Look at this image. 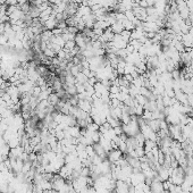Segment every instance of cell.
Returning <instances> with one entry per match:
<instances>
[{
  "mask_svg": "<svg viewBox=\"0 0 193 193\" xmlns=\"http://www.w3.org/2000/svg\"><path fill=\"white\" fill-rule=\"evenodd\" d=\"M52 34H53V37H60V35L63 34V30H60V29L56 27V29L52 30Z\"/></svg>",
  "mask_w": 193,
  "mask_h": 193,
  "instance_id": "obj_5",
  "label": "cell"
},
{
  "mask_svg": "<svg viewBox=\"0 0 193 193\" xmlns=\"http://www.w3.org/2000/svg\"><path fill=\"white\" fill-rule=\"evenodd\" d=\"M8 45V37L5 34H0V45Z\"/></svg>",
  "mask_w": 193,
  "mask_h": 193,
  "instance_id": "obj_4",
  "label": "cell"
},
{
  "mask_svg": "<svg viewBox=\"0 0 193 193\" xmlns=\"http://www.w3.org/2000/svg\"><path fill=\"white\" fill-rule=\"evenodd\" d=\"M77 107L80 108L81 110H83V112L90 114L91 110H92V102L89 101V100H83V99H80V100H78V104H77Z\"/></svg>",
  "mask_w": 193,
  "mask_h": 193,
  "instance_id": "obj_2",
  "label": "cell"
},
{
  "mask_svg": "<svg viewBox=\"0 0 193 193\" xmlns=\"http://www.w3.org/2000/svg\"><path fill=\"white\" fill-rule=\"evenodd\" d=\"M47 100H48V102L50 104H51V106H53V107H55V106H57V104L59 102L60 98L58 96H57V93L55 92V93H50Z\"/></svg>",
  "mask_w": 193,
  "mask_h": 193,
  "instance_id": "obj_3",
  "label": "cell"
},
{
  "mask_svg": "<svg viewBox=\"0 0 193 193\" xmlns=\"http://www.w3.org/2000/svg\"><path fill=\"white\" fill-rule=\"evenodd\" d=\"M107 159L109 163H116L119 159H122V151H120V150H117V149H112V150L107 153Z\"/></svg>",
  "mask_w": 193,
  "mask_h": 193,
  "instance_id": "obj_1",
  "label": "cell"
}]
</instances>
